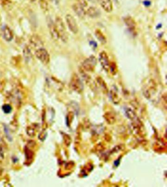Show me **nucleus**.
I'll list each match as a JSON object with an SVG mask.
<instances>
[{
	"label": "nucleus",
	"instance_id": "1",
	"mask_svg": "<svg viewBox=\"0 0 167 187\" xmlns=\"http://www.w3.org/2000/svg\"><path fill=\"white\" fill-rule=\"evenodd\" d=\"M54 24L60 39L64 43H66L68 41V35L64 22L61 18L57 17L56 18Z\"/></svg>",
	"mask_w": 167,
	"mask_h": 187
},
{
	"label": "nucleus",
	"instance_id": "2",
	"mask_svg": "<svg viewBox=\"0 0 167 187\" xmlns=\"http://www.w3.org/2000/svg\"><path fill=\"white\" fill-rule=\"evenodd\" d=\"M96 64V59L94 56H90L82 63L80 68L86 72H93Z\"/></svg>",
	"mask_w": 167,
	"mask_h": 187
},
{
	"label": "nucleus",
	"instance_id": "3",
	"mask_svg": "<svg viewBox=\"0 0 167 187\" xmlns=\"http://www.w3.org/2000/svg\"><path fill=\"white\" fill-rule=\"evenodd\" d=\"M36 57L39 60L41 61L43 64L46 65L49 63L50 60V55L47 50L43 47L37 49L35 53Z\"/></svg>",
	"mask_w": 167,
	"mask_h": 187
},
{
	"label": "nucleus",
	"instance_id": "4",
	"mask_svg": "<svg viewBox=\"0 0 167 187\" xmlns=\"http://www.w3.org/2000/svg\"><path fill=\"white\" fill-rule=\"evenodd\" d=\"M66 22L68 28L74 34H76L79 31V27L75 18L71 14H67L65 17Z\"/></svg>",
	"mask_w": 167,
	"mask_h": 187
},
{
	"label": "nucleus",
	"instance_id": "5",
	"mask_svg": "<svg viewBox=\"0 0 167 187\" xmlns=\"http://www.w3.org/2000/svg\"><path fill=\"white\" fill-rule=\"evenodd\" d=\"M124 22L129 32L134 36H136L137 35L136 25L134 19L131 16H127L125 18Z\"/></svg>",
	"mask_w": 167,
	"mask_h": 187
},
{
	"label": "nucleus",
	"instance_id": "6",
	"mask_svg": "<svg viewBox=\"0 0 167 187\" xmlns=\"http://www.w3.org/2000/svg\"><path fill=\"white\" fill-rule=\"evenodd\" d=\"M99 62L101 63L102 68L108 71L109 69V65H110V62L109 60L108 56L106 52L105 51H102L99 54Z\"/></svg>",
	"mask_w": 167,
	"mask_h": 187
},
{
	"label": "nucleus",
	"instance_id": "7",
	"mask_svg": "<svg viewBox=\"0 0 167 187\" xmlns=\"http://www.w3.org/2000/svg\"><path fill=\"white\" fill-rule=\"evenodd\" d=\"M72 88L76 92H80L83 89V85L78 75H73L71 82Z\"/></svg>",
	"mask_w": 167,
	"mask_h": 187
},
{
	"label": "nucleus",
	"instance_id": "8",
	"mask_svg": "<svg viewBox=\"0 0 167 187\" xmlns=\"http://www.w3.org/2000/svg\"><path fill=\"white\" fill-rule=\"evenodd\" d=\"M30 45L32 47L37 50L41 48L43 46V43L41 38L37 35H33L30 39Z\"/></svg>",
	"mask_w": 167,
	"mask_h": 187
},
{
	"label": "nucleus",
	"instance_id": "9",
	"mask_svg": "<svg viewBox=\"0 0 167 187\" xmlns=\"http://www.w3.org/2000/svg\"><path fill=\"white\" fill-rule=\"evenodd\" d=\"M48 26L50 33L52 38H53V39L55 40H58L59 39L54 22H53L51 19L48 20Z\"/></svg>",
	"mask_w": 167,
	"mask_h": 187
},
{
	"label": "nucleus",
	"instance_id": "10",
	"mask_svg": "<svg viewBox=\"0 0 167 187\" xmlns=\"http://www.w3.org/2000/svg\"><path fill=\"white\" fill-rule=\"evenodd\" d=\"M100 6L106 12H111L113 10V3L111 0H98Z\"/></svg>",
	"mask_w": 167,
	"mask_h": 187
},
{
	"label": "nucleus",
	"instance_id": "11",
	"mask_svg": "<svg viewBox=\"0 0 167 187\" xmlns=\"http://www.w3.org/2000/svg\"><path fill=\"white\" fill-rule=\"evenodd\" d=\"M2 34L3 38L7 41H10L13 38V33L10 27L7 26H5L3 27L2 30Z\"/></svg>",
	"mask_w": 167,
	"mask_h": 187
},
{
	"label": "nucleus",
	"instance_id": "12",
	"mask_svg": "<svg viewBox=\"0 0 167 187\" xmlns=\"http://www.w3.org/2000/svg\"><path fill=\"white\" fill-rule=\"evenodd\" d=\"M73 11H75V13L78 15V16L80 18H83L86 15L85 10L82 8L79 4H75L73 6Z\"/></svg>",
	"mask_w": 167,
	"mask_h": 187
},
{
	"label": "nucleus",
	"instance_id": "13",
	"mask_svg": "<svg viewBox=\"0 0 167 187\" xmlns=\"http://www.w3.org/2000/svg\"><path fill=\"white\" fill-rule=\"evenodd\" d=\"M86 14L91 18L98 17L99 15V10L95 7H89L86 10Z\"/></svg>",
	"mask_w": 167,
	"mask_h": 187
},
{
	"label": "nucleus",
	"instance_id": "14",
	"mask_svg": "<svg viewBox=\"0 0 167 187\" xmlns=\"http://www.w3.org/2000/svg\"><path fill=\"white\" fill-rule=\"evenodd\" d=\"M95 34L96 37L99 42H101L103 44L106 43V37L105 36V35L103 34V33H102L101 30H99V29L96 30Z\"/></svg>",
	"mask_w": 167,
	"mask_h": 187
},
{
	"label": "nucleus",
	"instance_id": "15",
	"mask_svg": "<svg viewBox=\"0 0 167 187\" xmlns=\"http://www.w3.org/2000/svg\"><path fill=\"white\" fill-rule=\"evenodd\" d=\"M23 55L26 62H29L32 57L31 50L29 46H26L23 50Z\"/></svg>",
	"mask_w": 167,
	"mask_h": 187
},
{
	"label": "nucleus",
	"instance_id": "16",
	"mask_svg": "<svg viewBox=\"0 0 167 187\" xmlns=\"http://www.w3.org/2000/svg\"><path fill=\"white\" fill-rule=\"evenodd\" d=\"M39 6L43 11L47 12L49 10V4L45 0H40Z\"/></svg>",
	"mask_w": 167,
	"mask_h": 187
},
{
	"label": "nucleus",
	"instance_id": "17",
	"mask_svg": "<svg viewBox=\"0 0 167 187\" xmlns=\"http://www.w3.org/2000/svg\"><path fill=\"white\" fill-rule=\"evenodd\" d=\"M24 152H25V156H26V159L27 161H31L33 157V153L32 152V151H30L29 148H26L24 149Z\"/></svg>",
	"mask_w": 167,
	"mask_h": 187
},
{
	"label": "nucleus",
	"instance_id": "18",
	"mask_svg": "<svg viewBox=\"0 0 167 187\" xmlns=\"http://www.w3.org/2000/svg\"><path fill=\"white\" fill-rule=\"evenodd\" d=\"M2 110L5 114H10L12 111V108L10 105L5 104L2 106Z\"/></svg>",
	"mask_w": 167,
	"mask_h": 187
},
{
	"label": "nucleus",
	"instance_id": "19",
	"mask_svg": "<svg viewBox=\"0 0 167 187\" xmlns=\"http://www.w3.org/2000/svg\"><path fill=\"white\" fill-rule=\"evenodd\" d=\"M78 4L85 10L86 13V10L88 8V4L87 1L86 0H78Z\"/></svg>",
	"mask_w": 167,
	"mask_h": 187
},
{
	"label": "nucleus",
	"instance_id": "20",
	"mask_svg": "<svg viewBox=\"0 0 167 187\" xmlns=\"http://www.w3.org/2000/svg\"><path fill=\"white\" fill-rule=\"evenodd\" d=\"M112 73H115L116 72V65L114 62H110L109 69Z\"/></svg>",
	"mask_w": 167,
	"mask_h": 187
},
{
	"label": "nucleus",
	"instance_id": "21",
	"mask_svg": "<svg viewBox=\"0 0 167 187\" xmlns=\"http://www.w3.org/2000/svg\"><path fill=\"white\" fill-rule=\"evenodd\" d=\"M27 134L31 137L34 136L35 135V131H34V129L33 128L30 126H29V128H27Z\"/></svg>",
	"mask_w": 167,
	"mask_h": 187
},
{
	"label": "nucleus",
	"instance_id": "22",
	"mask_svg": "<svg viewBox=\"0 0 167 187\" xmlns=\"http://www.w3.org/2000/svg\"><path fill=\"white\" fill-rule=\"evenodd\" d=\"M1 17L0 16V28H1Z\"/></svg>",
	"mask_w": 167,
	"mask_h": 187
},
{
	"label": "nucleus",
	"instance_id": "23",
	"mask_svg": "<svg viewBox=\"0 0 167 187\" xmlns=\"http://www.w3.org/2000/svg\"><path fill=\"white\" fill-rule=\"evenodd\" d=\"M30 1H32V2H34V1H36V0H30Z\"/></svg>",
	"mask_w": 167,
	"mask_h": 187
}]
</instances>
